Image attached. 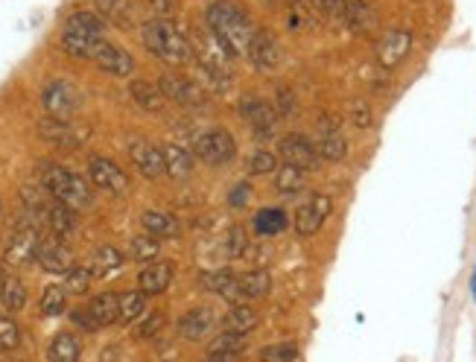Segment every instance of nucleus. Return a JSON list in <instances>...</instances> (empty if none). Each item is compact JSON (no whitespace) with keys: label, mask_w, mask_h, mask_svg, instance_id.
Listing matches in <instances>:
<instances>
[{"label":"nucleus","mask_w":476,"mask_h":362,"mask_svg":"<svg viewBox=\"0 0 476 362\" xmlns=\"http://www.w3.org/2000/svg\"><path fill=\"white\" fill-rule=\"evenodd\" d=\"M350 117H354L357 129H366L371 123V108L366 103H354V106H350Z\"/></svg>","instance_id":"50"},{"label":"nucleus","mask_w":476,"mask_h":362,"mask_svg":"<svg viewBox=\"0 0 476 362\" xmlns=\"http://www.w3.org/2000/svg\"><path fill=\"white\" fill-rule=\"evenodd\" d=\"M68 304V290L65 286H47L42 295V313L44 316H61Z\"/></svg>","instance_id":"38"},{"label":"nucleus","mask_w":476,"mask_h":362,"mask_svg":"<svg viewBox=\"0 0 476 362\" xmlns=\"http://www.w3.org/2000/svg\"><path fill=\"white\" fill-rule=\"evenodd\" d=\"M257 313L248 304H237V307H231V313L225 316V330H234V333H246L248 336V330H255L257 328Z\"/></svg>","instance_id":"34"},{"label":"nucleus","mask_w":476,"mask_h":362,"mask_svg":"<svg viewBox=\"0 0 476 362\" xmlns=\"http://www.w3.org/2000/svg\"><path fill=\"white\" fill-rule=\"evenodd\" d=\"M246 246H248V237H246L243 228H231L229 237H225V255L229 257H243Z\"/></svg>","instance_id":"46"},{"label":"nucleus","mask_w":476,"mask_h":362,"mask_svg":"<svg viewBox=\"0 0 476 362\" xmlns=\"http://www.w3.org/2000/svg\"><path fill=\"white\" fill-rule=\"evenodd\" d=\"M208 362H237L234 357H210Z\"/></svg>","instance_id":"53"},{"label":"nucleus","mask_w":476,"mask_h":362,"mask_svg":"<svg viewBox=\"0 0 476 362\" xmlns=\"http://www.w3.org/2000/svg\"><path fill=\"white\" fill-rule=\"evenodd\" d=\"M4 283H6V269H4V264H0V290H4Z\"/></svg>","instance_id":"54"},{"label":"nucleus","mask_w":476,"mask_h":362,"mask_svg":"<svg viewBox=\"0 0 476 362\" xmlns=\"http://www.w3.org/2000/svg\"><path fill=\"white\" fill-rule=\"evenodd\" d=\"M47 357L50 362H79V342L73 339L70 333H59L53 336V342H50Z\"/></svg>","instance_id":"33"},{"label":"nucleus","mask_w":476,"mask_h":362,"mask_svg":"<svg viewBox=\"0 0 476 362\" xmlns=\"http://www.w3.org/2000/svg\"><path fill=\"white\" fill-rule=\"evenodd\" d=\"M210 324H214V313H210L208 307H196L179 321V333L184 336V339H202V336L210 330Z\"/></svg>","instance_id":"27"},{"label":"nucleus","mask_w":476,"mask_h":362,"mask_svg":"<svg viewBox=\"0 0 476 362\" xmlns=\"http://www.w3.org/2000/svg\"><path fill=\"white\" fill-rule=\"evenodd\" d=\"M471 295L476 298V269H473V278H471Z\"/></svg>","instance_id":"55"},{"label":"nucleus","mask_w":476,"mask_h":362,"mask_svg":"<svg viewBox=\"0 0 476 362\" xmlns=\"http://www.w3.org/2000/svg\"><path fill=\"white\" fill-rule=\"evenodd\" d=\"M0 302L9 310V313H18V310L27 304V286L21 278H6L4 290H0Z\"/></svg>","instance_id":"36"},{"label":"nucleus","mask_w":476,"mask_h":362,"mask_svg":"<svg viewBox=\"0 0 476 362\" xmlns=\"http://www.w3.org/2000/svg\"><path fill=\"white\" fill-rule=\"evenodd\" d=\"M275 187L286 196H295L304 190V170H298L293 164H284L275 170Z\"/></svg>","instance_id":"35"},{"label":"nucleus","mask_w":476,"mask_h":362,"mask_svg":"<svg viewBox=\"0 0 476 362\" xmlns=\"http://www.w3.org/2000/svg\"><path fill=\"white\" fill-rule=\"evenodd\" d=\"M158 88L167 99L179 106H187V108H202L208 103V94L199 82L182 77V73H164V77L158 79Z\"/></svg>","instance_id":"8"},{"label":"nucleus","mask_w":476,"mask_h":362,"mask_svg":"<svg viewBox=\"0 0 476 362\" xmlns=\"http://www.w3.org/2000/svg\"><path fill=\"white\" fill-rule=\"evenodd\" d=\"M141 42L155 59L167 61L173 68H184L193 61V44L182 35L167 18H149L141 27Z\"/></svg>","instance_id":"2"},{"label":"nucleus","mask_w":476,"mask_h":362,"mask_svg":"<svg viewBox=\"0 0 476 362\" xmlns=\"http://www.w3.org/2000/svg\"><path fill=\"white\" fill-rule=\"evenodd\" d=\"M248 199H252V184L240 181V184H237L234 190L229 193V205H231L234 210H243V208L248 205Z\"/></svg>","instance_id":"47"},{"label":"nucleus","mask_w":476,"mask_h":362,"mask_svg":"<svg viewBox=\"0 0 476 362\" xmlns=\"http://www.w3.org/2000/svg\"><path fill=\"white\" fill-rule=\"evenodd\" d=\"M246 59L252 61L257 70L272 73L275 68H278L281 53H278V44L272 42V35L263 32V30H257L255 39H252V44H248V56H246Z\"/></svg>","instance_id":"20"},{"label":"nucleus","mask_w":476,"mask_h":362,"mask_svg":"<svg viewBox=\"0 0 476 362\" xmlns=\"http://www.w3.org/2000/svg\"><path fill=\"white\" fill-rule=\"evenodd\" d=\"M91 269L88 266H70L65 274V290L68 292H88V283H91Z\"/></svg>","instance_id":"42"},{"label":"nucleus","mask_w":476,"mask_h":362,"mask_svg":"<svg viewBox=\"0 0 476 362\" xmlns=\"http://www.w3.org/2000/svg\"><path fill=\"white\" fill-rule=\"evenodd\" d=\"M39 266L44 272H53V274H68V269L73 266V257L68 252V246L61 243V237H47L42 240V248H39Z\"/></svg>","instance_id":"19"},{"label":"nucleus","mask_w":476,"mask_h":362,"mask_svg":"<svg viewBox=\"0 0 476 362\" xmlns=\"http://www.w3.org/2000/svg\"><path fill=\"white\" fill-rule=\"evenodd\" d=\"M88 313H91L97 328H108V324L120 321V295L117 292H103V295L91 298Z\"/></svg>","instance_id":"24"},{"label":"nucleus","mask_w":476,"mask_h":362,"mask_svg":"<svg viewBox=\"0 0 476 362\" xmlns=\"http://www.w3.org/2000/svg\"><path fill=\"white\" fill-rule=\"evenodd\" d=\"M18 339H21L18 324L12 321L9 316H0V351H9V348H15Z\"/></svg>","instance_id":"45"},{"label":"nucleus","mask_w":476,"mask_h":362,"mask_svg":"<svg viewBox=\"0 0 476 362\" xmlns=\"http://www.w3.org/2000/svg\"><path fill=\"white\" fill-rule=\"evenodd\" d=\"M144 4L153 12V18H170L175 12V0H144Z\"/></svg>","instance_id":"49"},{"label":"nucleus","mask_w":476,"mask_h":362,"mask_svg":"<svg viewBox=\"0 0 476 362\" xmlns=\"http://www.w3.org/2000/svg\"><path fill=\"white\" fill-rule=\"evenodd\" d=\"M208 30L217 35V42L225 47L234 61L248 56V44L255 39V23L246 15L243 6H237L234 0H214L205 12Z\"/></svg>","instance_id":"1"},{"label":"nucleus","mask_w":476,"mask_h":362,"mask_svg":"<svg viewBox=\"0 0 476 362\" xmlns=\"http://www.w3.org/2000/svg\"><path fill=\"white\" fill-rule=\"evenodd\" d=\"M161 252V246H158V237H135L132 240V257L135 260H155Z\"/></svg>","instance_id":"43"},{"label":"nucleus","mask_w":476,"mask_h":362,"mask_svg":"<svg viewBox=\"0 0 476 362\" xmlns=\"http://www.w3.org/2000/svg\"><path fill=\"white\" fill-rule=\"evenodd\" d=\"M12 362H21V359H12Z\"/></svg>","instance_id":"56"},{"label":"nucleus","mask_w":476,"mask_h":362,"mask_svg":"<svg viewBox=\"0 0 476 362\" xmlns=\"http://www.w3.org/2000/svg\"><path fill=\"white\" fill-rule=\"evenodd\" d=\"M164 321H167V316H164V313H149V316L144 319L141 328H137V333H141L144 339H146V336H155L161 328H164Z\"/></svg>","instance_id":"48"},{"label":"nucleus","mask_w":476,"mask_h":362,"mask_svg":"<svg viewBox=\"0 0 476 362\" xmlns=\"http://www.w3.org/2000/svg\"><path fill=\"white\" fill-rule=\"evenodd\" d=\"M293 4H298V0H293Z\"/></svg>","instance_id":"57"},{"label":"nucleus","mask_w":476,"mask_h":362,"mask_svg":"<svg viewBox=\"0 0 476 362\" xmlns=\"http://www.w3.org/2000/svg\"><path fill=\"white\" fill-rule=\"evenodd\" d=\"M141 222L149 237H179L182 234L179 219L173 214H164V210H146Z\"/></svg>","instance_id":"29"},{"label":"nucleus","mask_w":476,"mask_h":362,"mask_svg":"<svg viewBox=\"0 0 476 362\" xmlns=\"http://www.w3.org/2000/svg\"><path fill=\"white\" fill-rule=\"evenodd\" d=\"M129 155L135 161V167L141 170V176L146 179H161L167 172L164 167V153L155 146V144H149L146 137H129Z\"/></svg>","instance_id":"13"},{"label":"nucleus","mask_w":476,"mask_h":362,"mask_svg":"<svg viewBox=\"0 0 476 362\" xmlns=\"http://www.w3.org/2000/svg\"><path fill=\"white\" fill-rule=\"evenodd\" d=\"M298 357V348L293 342H281V345H269L260 351L263 362H295Z\"/></svg>","instance_id":"41"},{"label":"nucleus","mask_w":476,"mask_h":362,"mask_svg":"<svg viewBox=\"0 0 476 362\" xmlns=\"http://www.w3.org/2000/svg\"><path fill=\"white\" fill-rule=\"evenodd\" d=\"M193 153H196V158H202L205 164L222 167V164H231L234 161L237 141H234V135L225 132V129H208V132H202L196 137Z\"/></svg>","instance_id":"4"},{"label":"nucleus","mask_w":476,"mask_h":362,"mask_svg":"<svg viewBox=\"0 0 476 362\" xmlns=\"http://www.w3.org/2000/svg\"><path fill=\"white\" fill-rule=\"evenodd\" d=\"M44 217H47L50 228H53L56 237H68V234H73V228H77V210H70L68 205L56 202V199L47 205Z\"/></svg>","instance_id":"28"},{"label":"nucleus","mask_w":476,"mask_h":362,"mask_svg":"<svg viewBox=\"0 0 476 362\" xmlns=\"http://www.w3.org/2000/svg\"><path fill=\"white\" fill-rule=\"evenodd\" d=\"M409 50H412V32L409 30L383 32L380 42H378V65L386 68V70H392L409 56Z\"/></svg>","instance_id":"16"},{"label":"nucleus","mask_w":476,"mask_h":362,"mask_svg":"<svg viewBox=\"0 0 476 362\" xmlns=\"http://www.w3.org/2000/svg\"><path fill=\"white\" fill-rule=\"evenodd\" d=\"M42 106L47 111V117L70 120L79 108V94L68 79H50L42 91Z\"/></svg>","instance_id":"5"},{"label":"nucleus","mask_w":476,"mask_h":362,"mask_svg":"<svg viewBox=\"0 0 476 362\" xmlns=\"http://www.w3.org/2000/svg\"><path fill=\"white\" fill-rule=\"evenodd\" d=\"M316 153L322 161H342L348 155V141L336 115H322L316 123Z\"/></svg>","instance_id":"7"},{"label":"nucleus","mask_w":476,"mask_h":362,"mask_svg":"<svg viewBox=\"0 0 476 362\" xmlns=\"http://www.w3.org/2000/svg\"><path fill=\"white\" fill-rule=\"evenodd\" d=\"M39 135L44 137L47 144H53L59 149H77L88 137V132L77 129L70 120H56V117H44L39 123Z\"/></svg>","instance_id":"17"},{"label":"nucleus","mask_w":476,"mask_h":362,"mask_svg":"<svg viewBox=\"0 0 476 362\" xmlns=\"http://www.w3.org/2000/svg\"><path fill=\"white\" fill-rule=\"evenodd\" d=\"M331 210H333V202H331V196H310L304 199L302 205H298L295 210V231L302 234V237H313V234H319L322 226L328 222L331 217Z\"/></svg>","instance_id":"9"},{"label":"nucleus","mask_w":476,"mask_h":362,"mask_svg":"<svg viewBox=\"0 0 476 362\" xmlns=\"http://www.w3.org/2000/svg\"><path fill=\"white\" fill-rule=\"evenodd\" d=\"M88 61H94L99 70L111 73V77H132V70H135V59L126 53V50L106 42V39H99L91 47V59Z\"/></svg>","instance_id":"11"},{"label":"nucleus","mask_w":476,"mask_h":362,"mask_svg":"<svg viewBox=\"0 0 476 362\" xmlns=\"http://www.w3.org/2000/svg\"><path fill=\"white\" fill-rule=\"evenodd\" d=\"M44 237L39 234V228L27 222V226H21L15 234H12V240L6 246V260L12 266H27L33 260H39V248H42Z\"/></svg>","instance_id":"12"},{"label":"nucleus","mask_w":476,"mask_h":362,"mask_svg":"<svg viewBox=\"0 0 476 362\" xmlns=\"http://www.w3.org/2000/svg\"><path fill=\"white\" fill-rule=\"evenodd\" d=\"M173 283V264L170 260H155L146 269L137 274V286H141L144 295H161L167 292V286Z\"/></svg>","instance_id":"21"},{"label":"nucleus","mask_w":476,"mask_h":362,"mask_svg":"<svg viewBox=\"0 0 476 362\" xmlns=\"http://www.w3.org/2000/svg\"><path fill=\"white\" fill-rule=\"evenodd\" d=\"M129 94L144 111H161V108H164V99H167L164 94H161L158 85L149 82V79H132Z\"/></svg>","instance_id":"26"},{"label":"nucleus","mask_w":476,"mask_h":362,"mask_svg":"<svg viewBox=\"0 0 476 362\" xmlns=\"http://www.w3.org/2000/svg\"><path fill=\"white\" fill-rule=\"evenodd\" d=\"M286 226H290V217H286L281 208H263L255 214V231L263 237L281 234Z\"/></svg>","instance_id":"32"},{"label":"nucleus","mask_w":476,"mask_h":362,"mask_svg":"<svg viewBox=\"0 0 476 362\" xmlns=\"http://www.w3.org/2000/svg\"><path fill=\"white\" fill-rule=\"evenodd\" d=\"M278 170V155L269 153V149H257V153L248 158V172L252 176H272Z\"/></svg>","instance_id":"39"},{"label":"nucleus","mask_w":476,"mask_h":362,"mask_svg":"<svg viewBox=\"0 0 476 362\" xmlns=\"http://www.w3.org/2000/svg\"><path fill=\"white\" fill-rule=\"evenodd\" d=\"M61 32H70V35H82V39H106V21L97 15V12H88V9H77L70 12L68 21H65V30Z\"/></svg>","instance_id":"22"},{"label":"nucleus","mask_w":476,"mask_h":362,"mask_svg":"<svg viewBox=\"0 0 476 362\" xmlns=\"http://www.w3.org/2000/svg\"><path fill=\"white\" fill-rule=\"evenodd\" d=\"M146 310V295L137 290V292H123L120 295V321L129 324L135 319H141Z\"/></svg>","instance_id":"37"},{"label":"nucleus","mask_w":476,"mask_h":362,"mask_svg":"<svg viewBox=\"0 0 476 362\" xmlns=\"http://www.w3.org/2000/svg\"><path fill=\"white\" fill-rule=\"evenodd\" d=\"M240 117L248 120V126L255 129L257 137H269L275 132V123H278V111L272 103L260 97H243L240 99Z\"/></svg>","instance_id":"15"},{"label":"nucleus","mask_w":476,"mask_h":362,"mask_svg":"<svg viewBox=\"0 0 476 362\" xmlns=\"http://www.w3.org/2000/svg\"><path fill=\"white\" fill-rule=\"evenodd\" d=\"M272 278L266 269H255V272H246V274H234L231 283L222 290V298H229V302L237 304H248L252 298H263L269 292Z\"/></svg>","instance_id":"6"},{"label":"nucleus","mask_w":476,"mask_h":362,"mask_svg":"<svg viewBox=\"0 0 476 362\" xmlns=\"http://www.w3.org/2000/svg\"><path fill=\"white\" fill-rule=\"evenodd\" d=\"M42 184L56 202L68 205L70 210H88L94 205L88 181L61 164H42Z\"/></svg>","instance_id":"3"},{"label":"nucleus","mask_w":476,"mask_h":362,"mask_svg":"<svg viewBox=\"0 0 476 362\" xmlns=\"http://www.w3.org/2000/svg\"><path fill=\"white\" fill-rule=\"evenodd\" d=\"M275 111H278V117H293L295 108H298V99H295V91L286 88V85H278V91H275V99H272Z\"/></svg>","instance_id":"40"},{"label":"nucleus","mask_w":476,"mask_h":362,"mask_svg":"<svg viewBox=\"0 0 476 362\" xmlns=\"http://www.w3.org/2000/svg\"><path fill=\"white\" fill-rule=\"evenodd\" d=\"M231 278L234 274L229 272V269H214V272H202V286L205 290H210V292H217V295H222V290L225 286L231 283Z\"/></svg>","instance_id":"44"},{"label":"nucleus","mask_w":476,"mask_h":362,"mask_svg":"<svg viewBox=\"0 0 476 362\" xmlns=\"http://www.w3.org/2000/svg\"><path fill=\"white\" fill-rule=\"evenodd\" d=\"M319 4H322L324 9H328V12H340L345 0H319Z\"/></svg>","instance_id":"52"},{"label":"nucleus","mask_w":476,"mask_h":362,"mask_svg":"<svg viewBox=\"0 0 476 362\" xmlns=\"http://www.w3.org/2000/svg\"><path fill=\"white\" fill-rule=\"evenodd\" d=\"M88 179H91L94 187H99V190H106L111 196H123V193L129 190L126 172H123L111 158L94 155L91 161H88Z\"/></svg>","instance_id":"10"},{"label":"nucleus","mask_w":476,"mask_h":362,"mask_svg":"<svg viewBox=\"0 0 476 362\" xmlns=\"http://www.w3.org/2000/svg\"><path fill=\"white\" fill-rule=\"evenodd\" d=\"M73 324H79V328H85V330H97V324H94V319H91V313H88V307L85 310H73Z\"/></svg>","instance_id":"51"},{"label":"nucleus","mask_w":476,"mask_h":362,"mask_svg":"<svg viewBox=\"0 0 476 362\" xmlns=\"http://www.w3.org/2000/svg\"><path fill=\"white\" fill-rule=\"evenodd\" d=\"M340 15L348 23V30L357 32V35H366V32H371L374 27H378V12H374V6L369 4V0H345Z\"/></svg>","instance_id":"18"},{"label":"nucleus","mask_w":476,"mask_h":362,"mask_svg":"<svg viewBox=\"0 0 476 362\" xmlns=\"http://www.w3.org/2000/svg\"><path fill=\"white\" fill-rule=\"evenodd\" d=\"M123 266V255L117 252L115 246H97L94 255H91V264H88V269H91L94 278H103V274L115 272Z\"/></svg>","instance_id":"30"},{"label":"nucleus","mask_w":476,"mask_h":362,"mask_svg":"<svg viewBox=\"0 0 476 362\" xmlns=\"http://www.w3.org/2000/svg\"><path fill=\"white\" fill-rule=\"evenodd\" d=\"M97 6V15L115 23L120 30H132L135 27V9H132V0H94Z\"/></svg>","instance_id":"23"},{"label":"nucleus","mask_w":476,"mask_h":362,"mask_svg":"<svg viewBox=\"0 0 476 362\" xmlns=\"http://www.w3.org/2000/svg\"><path fill=\"white\" fill-rule=\"evenodd\" d=\"M281 158L286 164H293L298 170H316L322 164V155L316 153V144H310L304 135H286L281 146H278Z\"/></svg>","instance_id":"14"},{"label":"nucleus","mask_w":476,"mask_h":362,"mask_svg":"<svg viewBox=\"0 0 476 362\" xmlns=\"http://www.w3.org/2000/svg\"><path fill=\"white\" fill-rule=\"evenodd\" d=\"M161 153H164V167H167L170 179L184 181L193 176V155L187 153V149H182L179 144H167Z\"/></svg>","instance_id":"25"},{"label":"nucleus","mask_w":476,"mask_h":362,"mask_svg":"<svg viewBox=\"0 0 476 362\" xmlns=\"http://www.w3.org/2000/svg\"><path fill=\"white\" fill-rule=\"evenodd\" d=\"M246 333H234V330H225L219 333L214 342L208 345V354L210 357H237V354H243L246 351Z\"/></svg>","instance_id":"31"}]
</instances>
